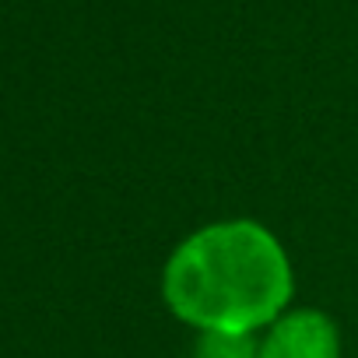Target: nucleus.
<instances>
[{
    "instance_id": "3",
    "label": "nucleus",
    "mask_w": 358,
    "mask_h": 358,
    "mask_svg": "<svg viewBox=\"0 0 358 358\" xmlns=\"http://www.w3.org/2000/svg\"><path fill=\"white\" fill-rule=\"evenodd\" d=\"M194 358H257V334H197Z\"/></svg>"
},
{
    "instance_id": "1",
    "label": "nucleus",
    "mask_w": 358,
    "mask_h": 358,
    "mask_svg": "<svg viewBox=\"0 0 358 358\" xmlns=\"http://www.w3.org/2000/svg\"><path fill=\"white\" fill-rule=\"evenodd\" d=\"M162 302L194 334H264L295 306V264L257 218L204 222L165 257Z\"/></svg>"
},
{
    "instance_id": "2",
    "label": "nucleus",
    "mask_w": 358,
    "mask_h": 358,
    "mask_svg": "<svg viewBox=\"0 0 358 358\" xmlns=\"http://www.w3.org/2000/svg\"><path fill=\"white\" fill-rule=\"evenodd\" d=\"M257 358H344V337L327 309L292 306L257 334Z\"/></svg>"
}]
</instances>
